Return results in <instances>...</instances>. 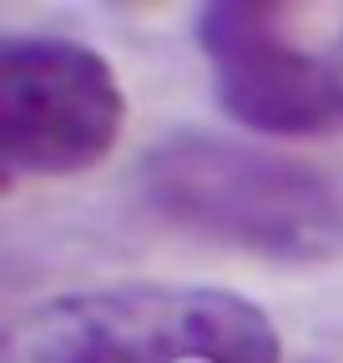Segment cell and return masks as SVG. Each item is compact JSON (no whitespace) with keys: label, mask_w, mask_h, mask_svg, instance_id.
<instances>
[{"label":"cell","mask_w":343,"mask_h":363,"mask_svg":"<svg viewBox=\"0 0 343 363\" xmlns=\"http://www.w3.org/2000/svg\"><path fill=\"white\" fill-rule=\"evenodd\" d=\"M142 207L177 233L283 267L343 257V182L237 136L177 131L137 162Z\"/></svg>","instance_id":"1"},{"label":"cell","mask_w":343,"mask_h":363,"mask_svg":"<svg viewBox=\"0 0 343 363\" xmlns=\"http://www.w3.org/2000/svg\"><path fill=\"white\" fill-rule=\"evenodd\" d=\"M6 363H283L273 318L232 288L116 283L30 308Z\"/></svg>","instance_id":"2"},{"label":"cell","mask_w":343,"mask_h":363,"mask_svg":"<svg viewBox=\"0 0 343 363\" xmlns=\"http://www.w3.org/2000/svg\"><path fill=\"white\" fill-rule=\"evenodd\" d=\"M126 126L121 81L66 35L0 40V162L11 177H76L111 157Z\"/></svg>","instance_id":"3"},{"label":"cell","mask_w":343,"mask_h":363,"mask_svg":"<svg viewBox=\"0 0 343 363\" xmlns=\"http://www.w3.org/2000/svg\"><path fill=\"white\" fill-rule=\"evenodd\" d=\"M192 30L218 106L237 126L263 136L343 131V30L328 45H298L283 6L268 0H207Z\"/></svg>","instance_id":"4"}]
</instances>
